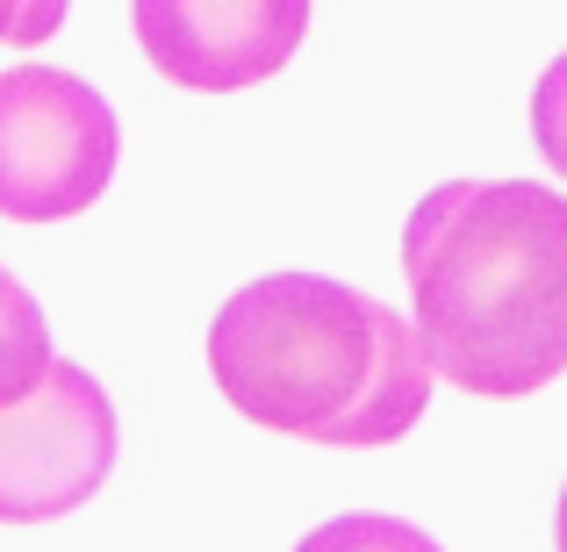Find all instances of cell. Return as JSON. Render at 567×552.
<instances>
[{
    "mask_svg": "<svg viewBox=\"0 0 567 552\" xmlns=\"http://www.w3.org/2000/svg\"><path fill=\"white\" fill-rule=\"evenodd\" d=\"M410 323L460 395L517 402L567 373V194L445 180L402 222Z\"/></svg>",
    "mask_w": 567,
    "mask_h": 552,
    "instance_id": "1",
    "label": "cell"
},
{
    "mask_svg": "<svg viewBox=\"0 0 567 552\" xmlns=\"http://www.w3.org/2000/svg\"><path fill=\"white\" fill-rule=\"evenodd\" d=\"M208 373L259 430L338 452L410 438L431 409V352L402 309L323 273H266L208 323Z\"/></svg>",
    "mask_w": 567,
    "mask_h": 552,
    "instance_id": "2",
    "label": "cell"
},
{
    "mask_svg": "<svg viewBox=\"0 0 567 552\" xmlns=\"http://www.w3.org/2000/svg\"><path fill=\"white\" fill-rule=\"evenodd\" d=\"M115 108L58 65L0 72V216L65 222L115 180Z\"/></svg>",
    "mask_w": 567,
    "mask_h": 552,
    "instance_id": "3",
    "label": "cell"
},
{
    "mask_svg": "<svg viewBox=\"0 0 567 552\" xmlns=\"http://www.w3.org/2000/svg\"><path fill=\"white\" fill-rule=\"evenodd\" d=\"M115 467V402L86 366L58 360L0 409V524H58L86 510Z\"/></svg>",
    "mask_w": 567,
    "mask_h": 552,
    "instance_id": "4",
    "label": "cell"
},
{
    "mask_svg": "<svg viewBox=\"0 0 567 552\" xmlns=\"http://www.w3.org/2000/svg\"><path fill=\"white\" fill-rule=\"evenodd\" d=\"M130 29L173 86L237 94L302 51L309 0H130Z\"/></svg>",
    "mask_w": 567,
    "mask_h": 552,
    "instance_id": "5",
    "label": "cell"
},
{
    "mask_svg": "<svg viewBox=\"0 0 567 552\" xmlns=\"http://www.w3.org/2000/svg\"><path fill=\"white\" fill-rule=\"evenodd\" d=\"M51 366H58L51 360V323H43L37 294H29L8 265H0V409H8V402H22Z\"/></svg>",
    "mask_w": 567,
    "mask_h": 552,
    "instance_id": "6",
    "label": "cell"
},
{
    "mask_svg": "<svg viewBox=\"0 0 567 552\" xmlns=\"http://www.w3.org/2000/svg\"><path fill=\"white\" fill-rule=\"evenodd\" d=\"M295 552H445V545L424 539L416 524H402V517L352 510V517H331V524H317Z\"/></svg>",
    "mask_w": 567,
    "mask_h": 552,
    "instance_id": "7",
    "label": "cell"
},
{
    "mask_svg": "<svg viewBox=\"0 0 567 552\" xmlns=\"http://www.w3.org/2000/svg\"><path fill=\"white\" fill-rule=\"evenodd\" d=\"M532 144H539V158L567 180V51L532 86Z\"/></svg>",
    "mask_w": 567,
    "mask_h": 552,
    "instance_id": "8",
    "label": "cell"
},
{
    "mask_svg": "<svg viewBox=\"0 0 567 552\" xmlns=\"http://www.w3.org/2000/svg\"><path fill=\"white\" fill-rule=\"evenodd\" d=\"M65 8L72 0H0V43H43V37H58V22H65Z\"/></svg>",
    "mask_w": 567,
    "mask_h": 552,
    "instance_id": "9",
    "label": "cell"
},
{
    "mask_svg": "<svg viewBox=\"0 0 567 552\" xmlns=\"http://www.w3.org/2000/svg\"><path fill=\"white\" fill-rule=\"evenodd\" d=\"M554 545L567 552V488H560V510H554Z\"/></svg>",
    "mask_w": 567,
    "mask_h": 552,
    "instance_id": "10",
    "label": "cell"
}]
</instances>
